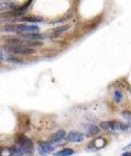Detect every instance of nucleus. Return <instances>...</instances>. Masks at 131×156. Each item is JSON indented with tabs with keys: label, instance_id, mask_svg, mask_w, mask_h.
Returning <instances> with one entry per match:
<instances>
[{
	"label": "nucleus",
	"instance_id": "1a4fd4ad",
	"mask_svg": "<svg viewBox=\"0 0 131 156\" xmlns=\"http://www.w3.org/2000/svg\"><path fill=\"white\" fill-rule=\"evenodd\" d=\"M22 39H27V41H34V39H44L46 38L44 34L39 33H30V34H21L20 35Z\"/></svg>",
	"mask_w": 131,
	"mask_h": 156
},
{
	"label": "nucleus",
	"instance_id": "20e7f679",
	"mask_svg": "<svg viewBox=\"0 0 131 156\" xmlns=\"http://www.w3.org/2000/svg\"><path fill=\"white\" fill-rule=\"evenodd\" d=\"M3 49L7 50V52L16 54V55H32L34 54L35 50L26 47L25 45H18V46H12V45H7L3 47Z\"/></svg>",
	"mask_w": 131,
	"mask_h": 156
},
{
	"label": "nucleus",
	"instance_id": "dca6fc26",
	"mask_svg": "<svg viewBox=\"0 0 131 156\" xmlns=\"http://www.w3.org/2000/svg\"><path fill=\"white\" fill-rule=\"evenodd\" d=\"M121 116H122V117L125 118L129 123H131V112H126V110H123V112H121Z\"/></svg>",
	"mask_w": 131,
	"mask_h": 156
},
{
	"label": "nucleus",
	"instance_id": "423d86ee",
	"mask_svg": "<svg viewBox=\"0 0 131 156\" xmlns=\"http://www.w3.org/2000/svg\"><path fill=\"white\" fill-rule=\"evenodd\" d=\"M84 140V134L78 131H71L66 136V141L71 142V143H80Z\"/></svg>",
	"mask_w": 131,
	"mask_h": 156
},
{
	"label": "nucleus",
	"instance_id": "9d476101",
	"mask_svg": "<svg viewBox=\"0 0 131 156\" xmlns=\"http://www.w3.org/2000/svg\"><path fill=\"white\" fill-rule=\"evenodd\" d=\"M85 130H87V134L89 136H92V135H96L100 132V127H97L95 125H89L87 127H85Z\"/></svg>",
	"mask_w": 131,
	"mask_h": 156
},
{
	"label": "nucleus",
	"instance_id": "7ed1b4c3",
	"mask_svg": "<svg viewBox=\"0 0 131 156\" xmlns=\"http://www.w3.org/2000/svg\"><path fill=\"white\" fill-rule=\"evenodd\" d=\"M3 31H9V32H16V33H35L39 30L37 25H33V24H16V25H11V26H5Z\"/></svg>",
	"mask_w": 131,
	"mask_h": 156
},
{
	"label": "nucleus",
	"instance_id": "aec40b11",
	"mask_svg": "<svg viewBox=\"0 0 131 156\" xmlns=\"http://www.w3.org/2000/svg\"><path fill=\"white\" fill-rule=\"evenodd\" d=\"M125 148H126V150H130V148H131V142H130V143H129L128 145H127Z\"/></svg>",
	"mask_w": 131,
	"mask_h": 156
},
{
	"label": "nucleus",
	"instance_id": "f8f14e48",
	"mask_svg": "<svg viewBox=\"0 0 131 156\" xmlns=\"http://www.w3.org/2000/svg\"><path fill=\"white\" fill-rule=\"evenodd\" d=\"M21 21L32 22V23H38V22H43V18H39V16H24V18L21 19Z\"/></svg>",
	"mask_w": 131,
	"mask_h": 156
},
{
	"label": "nucleus",
	"instance_id": "ddd939ff",
	"mask_svg": "<svg viewBox=\"0 0 131 156\" xmlns=\"http://www.w3.org/2000/svg\"><path fill=\"white\" fill-rule=\"evenodd\" d=\"M10 148V153L11 156H23L24 153L22 152V150L19 146H11Z\"/></svg>",
	"mask_w": 131,
	"mask_h": 156
},
{
	"label": "nucleus",
	"instance_id": "0eeeda50",
	"mask_svg": "<svg viewBox=\"0 0 131 156\" xmlns=\"http://www.w3.org/2000/svg\"><path fill=\"white\" fill-rule=\"evenodd\" d=\"M106 144H107V141L105 140L104 138H97V139H94L93 141H91L87 147H89L90 150H94V151H96V150L103 148Z\"/></svg>",
	"mask_w": 131,
	"mask_h": 156
},
{
	"label": "nucleus",
	"instance_id": "f03ea898",
	"mask_svg": "<svg viewBox=\"0 0 131 156\" xmlns=\"http://www.w3.org/2000/svg\"><path fill=\"white\" fill-rule=\"evenodd\" d=\"M16 143H18L19 147L21 148L24 154L33 155V153H34V143L30 138L25 136L24 134H20L16 138Z\"/></svg>",
	"mask_w": 131,
	"mask_h": 156
},
{
	"label": "nucleus",
	"instance_id": "39448f33",
	"mask_svg": "<svg viewBox=\"0 0 131 156\" xmlns=\"http://www.w3.org/2000/svg\"><path fill=\"white\" fill-rule=\"evenodd\" d=\"M37 145H38V147H37L38 148V153L42 156L48 155V154L52 153L54 150H55L51 142H48V141H38Z\"/></svg>",
	"mask_w": 131,
	"mask_h": 156
},
{
	"label": "nucleus",
	"instance_id": "f257e3e1",
	"mask_svg": "<svg viewBox=\"0 0 131 156\" xmlns=\"http://www.w3.org/2000/svg\"><path fill=\"white\" fill-rule=\"evenodd\" d=\"M100 128L109 133H118L131 129V126L128 123H123L118 120H109V121H103L101 122Z\"/></svg>",
	"mask_w": 131,
	"mask_h": 156
},
{
	"label": "nucleus",
	"instance_id": "a211bd4d",
	"mask_svg": "<svg viewBox=\"0 0 131 156\" xmlns=\"http://www.w3.org/2000/svg\"><path fill=\"white\" fill-rule=\"evenodd\" d=\"M8 61H11V62H21L19 58L13 57V56H9V57H8Z\"/></svg>",
	"mask_w": 131,
	"mask_h": 156
},
{
	"label": "nucleus",
	"instance_id": "6ab92c4d",
	"mask_svg": "<svg viewBox=\"0 0 131 156\" xmlns=\"http://www.w3.org/2000/svg\"><path fill=\"white\" fill-rule=\"evenodd\" d=\"M121 156H131V152H126V153H123Z\"/></svg>",
	"mask_w": 131,
	"mask_h": 156
},
{
	"label": "nucleus",
	"instance_id": "2eb2a0df",
	"mask_svg": "<svg viewBox=\"0 0 131 156\" xmlns=\"http://www.w3.org/2000/svg\"><path fill=\"white\" fill-rule=\"evenodd\" d=\"M69 29V26H59V27H57V29H55L54 31H52V33L54 34H60V33H63V32H66L67 30Z\"/></svg>",
	"mask_w": 131,
	"mask_h": 156
},
{
	"label": "nucleus",
	"instance_id": "6e6552de",
	"mask_svg": "<svg viewBox=\"0 0 131 156\" xmlns=\"http://www.w3.org/2000/svg\"><path fill=\"white\" fill-rule=\"evenodd\" d=\"M66 136H67V132L63 129L60 130H57L54 134H51L50 136V142H54V143H59L62 140H66Z\"/></svg>",
	"mask_w": 131,
	"mask_h": 156
},
{
	"label": "nucleus",
	"instance_id": "412c9836",
	"mask_svg": "<svg viewBox=\"0 0 131 156\" xmlns=\"http://www.w3.org/2000/svg\"><path fill=\"white\" fill-rule=\"evenodd\" d=\"M2 58H3L2 54H1V52H0V60H2Z\"/></svg>",
	"mask_w": 131,
	"mask_h": 156
},
{
	"label": "nucleus",
	"instance_id": "9b49d317",
	"mask_svg": "<svg viewBox=\"0 0 131 156\" xmlns=\"http://www.w3.org/2000/svg\"><path fill=\"white\" fill-rule=\"evenodd\" d=\"M74 154V151L72 150V148H69V147H65L62 148V150H60V151L56 152L55 154H54V156H71Z\"/></svg>",
	"mask_w": 131,
	"mask_h": 156
},
{
	"label": "nucleus",
	"instance_id": "f3484780",
	"mask_svg": "<svg viewBox=\"0 0 131 156\" xmlns=\"http://www.w3.org/2000/svg\"><path fill=\"white\" fill-rule=\"evenodd\" d=\"M0 156H11L10 148H9V147L0 148Z\"/></svg>",
	"mask_w": 131,
	"mask_h": 156
},
{
	"label": "nucleus",
	"instance_id": "4468645a",
	"mask_svg": "<svg viewBox=\"0 0 131 156\" xmlns=\"http://www.w3.org/2000/svg\"><path fill=\"white\" fill-rule=\"evenodd\" d=\"M114 101H115V103H117V104L121 103V101H122V93H121L120 90H116V91L114 92Z\"/></svg>",
	"mask_w": 131,
	"mask_h": 156
}]
</instances>
